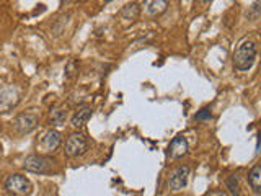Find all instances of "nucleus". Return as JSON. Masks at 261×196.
Instances as JSON below:
<instances>
[{"label":"nucleus","mask_w":261,"mask_h":196,"mask_svg":"<svg viewBox=\"0 0 261 196\" xmlns=\"http://www.w3.org/2000/svg\"><path fill=\"white\" fill-rule=\"evenodd\" d=\"M39 125V116L35 111L20 113L18 116L13 119V129L18 134H30L31 131H35Z\"/></svg>","instance_id":"nucleus-5"},{"label":"nucleus","mask_w":261,"mask_h":196,"mask_svg":"<svg viewBox=\"0 0 261 196\" xmlns=\"http://www.w3.org/2000/svg\"><path fill=\"white\" fill-rule=\"evenodd\" d=\"M188 149H190V145H188V141L186 137L183 136H176L171 139V142L168 144V149H167V157L170 160H178L185 157L188 154Z\"/></svg>","instance_id":"nucleus-8"},{"label":"nucleus","mask_w":261,"mask_h":196,"mask_svg":"<svg viewBox=\"0 0 261 196\" xmlns=\"http://www.w3.org/2000/svg\"><path fill=\"white\" fill-rule=\"evenodd\" d=\"M198 2H199V4H207L209 0H198Z\"/></svg>","instance_id":"nucleus-18"},{"label":"nucleus","mask_w":261,"mask_h":196,"mask_svg":"<svg viewBox=\"0 0 261 196\" xmlns=\"http://www.w3.org/2000/svg\"><path fill=\"white\" fill-rule=\"evenodd\" d=\"M103 2H105V4H110V2H113V0H103Z\"/></svg>","instance_id":"nucleus-19"},{"label":"nucleus","mask_w":261,"mask_h":196,"mask_svg":"<svg viewBox=\"0 0 261 196\" xmlns=\"http://www.w3.org/2000/svg\"><path fill=\"white\" fill-rule=\"evenodd\" d=\"M188 180H190V167L186 165H179L173 172H171L170 180H168V186L171 191H181L183 188H186Z\"/></svg>","instance_id":"nucleus-7"},{"label":"nucleus","mask_w":261,"mask_h":196,"mask_svg":"<svg viewBox=\"0 0 261 196\" xmlns=\"http://www.w3.org/2000/svg\"><path fill=\"white\" fill-rule=\"evenodd\" d=\"M20 102V95L18 90L15 88H8L5 92L0 95V114L8 113L12 108H15L16 105Z\"/></svg>","instance_id":"nucleus-9"},{"label":"nucleus","mask_w":261,"mask_h":196,"mask_svg":"<svg viewBox=\"0 0 261 196\" xmlns=\"http://www.w3.org/2000/svg\"><path fill=\"white\" fill-rule=\"evenodd\" d=\"M248 185L251 186V190L255 191V193L261 191V165H259V163H256V165L250 170V174H248Z\"/></svg>","instance_id":"nucleus-13"},{"label":"nucleus","mask_w":261,"mask_h":196,"mask_svg":"<svg viewBox=\"0 0 261 196\" xmlns=\"http://www.w3.org/2000/svg\"><path fill=\"white\" fill-rule=\"evenodd\" d=\"M92 111L93 110L90 108V106H82V108H79L75 113H73V116L70 119V125L73 128H82L88 121V118L92 116Z\"/></svg>","instance_id":"nucleus-11"},{"label":"nucleus","mask_w":261,"mask_h":196,"mask_svg":"<svg viewBox=\"0 0 261 196\" xmlns=\"http://www.w3.org/2000/svg\"><path fill=\"white\" fill-rule=\"evenodd\" d=\"M211 118H212V114L209 108H202L199 113H196V116H194L196 121H209Z\"/></svg>","instance_id":"nucleus-16"},{"label":"nucleus","mask_w":261,"mask_h":196,"mask_svg":"<svg viewBox=\"0 0 261 196\" xmlns=\"http://www.w3.org/2000/svg\"><path fill=\"white\" fill-rule=\"evenodd\" d=\"M4 186H5L7 193L12 194V196H30L31 191H33L31 182H30L27 177H23L20 174L8 175L5 178Z\"/></svg>","instance_id":"nucleus-2"},{"label":"nucleus","mask_w":261,"mask_h":196,"mask_svg":"<svg viewBox=\"0 0 261 196\" xmlns=\"http://www.w3.org/2000/svg\"><path fill=\"white\" fill-rule=\"evenodd\" d=\"M256 59V44L251 39H243L233 51V67L240 72H247L253 67Z\"/></svg>","instance_id":"nucleus-1"},{"label":"nucleus","mask_w":261,"mask_h":196,"mask_svg":"<svg viewBox=\"0 0 261 196\" xmlns=\"http://www.w3.org/2000/svg\"><path fill=\"white\" fill-rule=\"evenodd\" d=\"M207 196H227V194L224 191H211Z\"/></svg>","instance_id":"nucleus-17"},{"label":"nucleus","mask_w":261,"mask_h":196,"mask_svg":"<svg viewBox=\"0 0 261 196\" xmlns=\"http://www.w3.org/2000/svg\"><path fill=\"white\" fill-rule=\"evenodd\" d=\"M54 160L46 157V155L39 154V155H28L27 159L23 162V168L28 170V172H33V174H49V172H53L54 168Z\"/></svg>","instance_id":"nucleus-3"},{"label":"nucleus","mask_w":261,"mask_h":196,"mask_svg":"<svg viewBox=\"0 0 261 196\" xmlns=\"http://www.w3.org/2000/svg\"><path fill=\"white\" fill-rule=\"evenodd\" d=\"M227 190L230 191L232 196H240V183H239V178H237L235 175H230L227 178Z\"/></svg>","instance_id":"nucleus-15"},{"label":"nucleus","mask_w":261,"mask_h":196,"mask_svg":"<svg viewBox=\"0 0 261 196\" xmlns=\"http://www.w3.org/2000/svg\"><path fill=\"white\" fill-rule=\"evenodd\" d=\"M0 149H2V147H0Z\"/></svg>","instance_id":"nucleus-20"},{"label":"nucleus","mask_w":261,"mask_h":196,"mask_svg":"<svg viewBox=\"0 0 261 196\" xmlns=\"http://www.w3.org/2000/svg\"><path fill=\"white\" fill-rule=\"evenodd\" d=\"M139 15H141V7L137 4H127L126 7H122L119 12L121 18L124 21H130V23H134L139 18Z\"/></svg>","instance_id":"nucleus-12"},{"label":"nucleus","mask_w":261,"mask_h":196,"mask_svg":"<svg viewBox=\"0 0 261 196\" xmlns=\"http://www.w3.org/2000/svg\"><path fill=\"white\" fill-rule=\"evenodd\" d=\"M88 151V139L84 133H73L65 141V155L67 157H80Z\"/></svg>","instance_id":"nucleus-4"},{"label":"nucleus","mask_w":261,"mask_h":196,"mask_svg":"<svg viewBox=\"0 0 261 196\" xmlns=\"http://www.w3.org/2000/svg\"><path fill=\"white\" fill-rule=\"evenodd\" d=\"M61 142H62V134L59 131L56 129H49L44 133V136L41 137V141L38 144V151L41 154H53L54 151H57L61 147Z\"/></svg>","instance_id":"nucleus-6"},{"label":"nucleus","mask_w":261,"mask_h":196,"mask_svg":"<svg viewBox=\"0 0 261 196\" xmlns=\"http://www.w3.org/2000/svg\"><path fill=\"white\" fill-rule=\"evenodd\" d=\"M167 0H144V10L149 16H159L167 10Z\"/></svg>","instance_id":"nucleus-10"},{"label":"nucleus","mask_w":261,"mask_h":196,"mask_svg":"<svg viewBox=\"0 0 261 196\" xmlns=\"http://www.w3.org/2000/svg\"><path fill=\"white\" fill-rule=\"evenodd\" d=\"M65 116H67V111H65L64 106H56V108L51 110V116H49V119H51L53 125H59V122H64Z\"/></svg>","instance_id":"nucleus-14"}]
</instances>
